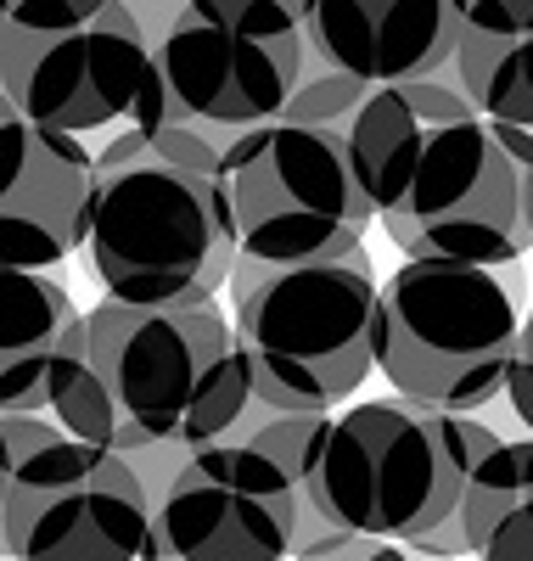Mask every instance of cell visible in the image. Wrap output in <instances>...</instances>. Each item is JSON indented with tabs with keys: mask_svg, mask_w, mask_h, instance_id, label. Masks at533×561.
<instances>
[{
	"mask_svg": "<svg viewBox=\"0 0 533 561\" xmlns=\"http://www.w3.org/2000/svg\"><path fill=\"white\" fill-rule=\"evenodd\" d=\"M349 158L405 259L500 270L533 248V135L489 124L450 79L371 90L349 124Z\"/></svg>",
	"mask_w": 533,
	"mask_h": 561,
	"instance_id": "1",
	"label": "cell"
},
{
	"mask_svg": "<svg viewBox=\"0 0 533 561\" xmlns=\"http://www.w3.org/2000/svg\"><path fill=\"white\" fill-rule=\"evenodd\" d=\"M253 388L219 304L129 309L102 298L57 359L45 415L79 444L135 460L147 489L248 415Z\"/></svg>",
	"mask_w": 533,
	"mask_h": 561,
	"instance_id": "2",
	"label": "cell"
},
{
	"mask_svg": "<svg viewBox=\"0 0 533 561\" xmlns=\"http://www.w3.org/2000/svg\"><path fill=\"white\" fill-rule=\"evenodd\" d=\"M84 264L95 287L129 309L214 304L236 270L225 180L163 158L152 135H113L95 147Z\"/></svg>",
	"mask_w": 533,
	"mask_h": 561,
	"instance_id": "3",
	"label": "cell"
},
{
	"mask_svg": "<svg viewBox=\"0 0 533 561\" xmlns=\"http://www.w3.org/2000/svg\"><path fill=\"white\" fill-rule=\"evenodd\" d=\"M225 293L248 388L264 410L331 415L376 370V275L365 248L298 270L236 259Z\"/></svg>",
	"mask_w": 533,
	"mask_h": 561,
	"instance_id": "4",
	"label": "cell"
},
{
	"mask_svg": "<svg viewBox=\"0 0 533 561\" xmlns=\"http://www.w3.org/2000/svg\"><path fill=\"white\" fill-rule=\"evenodd\" d=\"M522 332L517 264L405 259L376 287V370L394 399L477 415L506 393Z\"/></svg>",
	"mask_w": 533,
	"mask_h": 561,
	"instance_id": "5",
	"label": "cell"
},
{
	"mask_svg": "<svg viewBox=\"0 0 533 561\" xmlns=\"http://www.w3.org/2000/svg\"><path fill=\"white\" fill-rule=\"evenodd\" d=\"M0 561H140L152 489L135 460L68 438L52 415H0Z\"/></svg>",
	"mask_w": 533,
	"mask_h": 561,
	"instance_id": "6",
	"label": "cell"
},
{
	"mask_svg": "<svg viewBox=\"0 0 533 561\" xmlns=\"http://www.w3.org/2000/svg\"><path fill=\"white\" fill-rule=\"evenodd\" d=\"M225 197L236 259L264 270L331 264L365 248L376 225L343 129L270 118L225 147Z\"/></svg>",
	"mask_w": 533,
	"mask_h": 561,
	"instance_id": "7",
	"label": "cell"
},
{
	"mask_svg": "<svg viewBox=\"0 0 533 561\" xmlns=\"http://www.w3.org/2000/svg\"><path fill=\"white\" fill-rule=\"evenodd\" d=\"M0 84H7L18 118L84 140L90 158L113 135L169 129V90L129 0H107L95 18L57 28H7L0 34Z\"/></svg>",
	"mask_w": 533,
	"mask_h": 561,
	"instance_id": "8",
	"label": "cell"
},
{
	"mask_svg": "<svg viewBox=\"0 0 533 561\" xmlns=\"http://www.w3.org/2000/svg\"><path fill=\"white\" fill-rule=\"evenodd\" d=\"M152 62L169 90V124L225 152L241 129L286 113L309 73V45L281 0H180L152 39Z\"/></svg>",
	"mask_w": 533,
	"mask_h": 561,
	"instance_id": "9",
	"label": "cell"
},
{
	"mask_svg": "<svg viewBox=\"0 0 533 561\" xmlns=\"http://www.w3.org/2000/svg\"><path fill=\"white\" fill-rule=\"evenodd\" d=\"M152 550L169 561H293L298 489L248 438L203 444L152 483Z\"/></svg>",
	"mask_w": 533,
	"mask_h": 561,
	"instance_id": "10",
	"label": "cell"
},
{
	"mask_svg": "<svg viewBox=\"0 0 533 561\" xmlns=\"http://www.w3.org/2000/svg\"><path fill=\"white\" fill-rule=\"evenodd\" d=\"M95 158L84 140L29 118L0 124V264L52 275L84 248Z\"/></svg>",
	"mask_w": 533,
	"mask_h": 561,
	"instance_id": "11",
	"label": "cell"
},
{
	"mask_svg": "<svg viewBox=\"0 0 533 561\" xmlns=\"http://www.w3.org/2000/svg\"><path fill=\"white\" fill-rule=\"evenodd\" d=\"M472 0H304L309 62L365 90L444 79Z\"/></svg>",
	"mask_w": 533,
	"mask_h": 561,
	"instance_id": "12",
	"label": "cell"
},
{
	"mask_svg": "<svg viewBox=\"0 0 533 561\" xmlns=\"http://www.w3.org/2000/svg\"><path fill=\"white\" fill-rule=\"evenodd\" d=\"M73 325L79 309L57 275L0 264V415H45Z\"/></svg>",
	"mask_w": 533,
	"mask_h": 561,
	"instance_id": "13",
	"label": "cell"
},
{
	"mask_svg": "<svg viewBox=\"0 0 533 561\" xmlns=\"http://www.w3.org/2000/svg\"><path fill=\"white\" fill-rule=\"evenodd\" d=\"M450 68L489 124L533 135V0H472Z\"/></svg>",
	"mask_w": 533,
	"mask_h": 561,
	"instance_id": "14",
	"label": "cell"
},
{
	"mask_svg": "<svg viewBox=\"0 0 533 561\" xmlns=\"http://www.w3.org/2000/svg\"><path fill=\"white\" fill-rule=\"evenodd\" d=\"M466 561H533V438H500L461 505Z\"/></svg>",
	"mask_w": 533,
	"mask_h": 561,
	"instance_id": "15",
	"label": "cell"
},
{
	"mask_svg": "<svg viewBox=\"0 0 533 561\" xmlns=\"http://www.w3.org/2000/svg\"><path fill=\"white\" fill-rule=\"evenodd\" d=\"M365 96H371V90H365L360 79L309 62L304 84L293 90V102H286L281 118H293V124H320V129H343V135H349V124H354V113L365 107Z\"/></svg>",
	"mask_w": 533,
	"mask_h": 561,
	"instance_id": "16",
	"label": "cell"
},
{
	"mask_svg": "<svg viewBox=\"0 0 533 561\" xmlns=\"http://www.w3.org/2000/svg\"><path fill=\"white\" fill-rule=\"evenodd\" d=\"M107 0H0V23L7 28H57V23H79L95 18Z\"/></svg>",
	"mask_w": 533,
	"mask_h": 561,
	"instance_id": "17",
	"label": "cell"
},
{
	"mask_svg": "<svg viewBox=\"0 0 533 561\" xmlns=\"http://www.w3.org/2000/svg\"><path fill=\"white\" fill-rule=\"evenodd\" d=\"M506 399L533 438V309L522 314V332H517V354H511V370H506Z\"/></svg>",
	"mask_w": 533,
	"mask_h": 561,
	"instance_id": "18",
	"label": "cell"
},
{
	"mask_svg": "<svg viewBox=\"0 0 533 561\" xmlns=\"http://www.w3.org/2000/svg\"><path fill=\"white\" fill-rule=\"evenodd\" d=\"M371 561H421V556H410V550H399V545H382Z\"/></svg>",
	"mask_w": 533,
	"mask_h": 561,
	"instance_id": "19",
	"label": "cell"
},
{
	"mask_svg": "<svg viewBox=\"0 0 533 561\" xmlns=\"http://www.w3.org/2000/svg\"><path fill=\"white\" fill-rule=\"evenodd\" d=\"M7 118H18V107H12V96H7V84H0V124Z\"/></svg>",
	"mask_w": 533,
	"mask_h": 561,
	"instance_id": "20",
	"label": "cell"
},
{
	"mask_svg": "<svg viewBox=\"0 0 533 561\" xmlns=\"http://www.w3.org/2000/svg\"><path fill=\"white\" fill-rule=\"evenodd\" d=\"M7 472H12V466H7V455H0V494H7Z\"/></svg>",
	"mask_w": 533,
	"mask_h": 561,
	"instance_id": "21",
	"label": "cell"
},
{
	"mask_svg": "<svg viewBox=\"0 0 533 561\" xmlns=\"http://www.w3.org/2000/svg\"><path fill=\"white\" fill-rule=\"evenodd\" d=\"M0 34H7V23H0Z\"/></svg>",
	"mask_w": 533,
	"mask_h": 561,
	"instance_id": "22",
	"label": "cell"
}]
</instances>
